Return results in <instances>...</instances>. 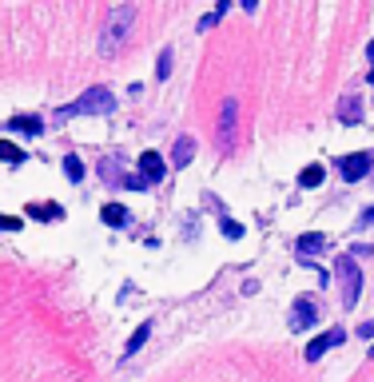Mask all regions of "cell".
<instances>
[{
	"label": "cell",
	"mask_w": 374,
	"mask_h": 382,
	"mask_svg": "<svg viewBox=\"0 0 374 382\" xmlns=\"http://www.w3.org/2000/svg\"><path fill=\"white\" fill-rule=\"evenodd\" d=\"M28 215H36V219H60L64 211L56 203H36V207H28Z\"/></svg>",
	"instance_id": "cell-16"
},
{
	"label": "cell",
	"mask_w": 374,
	"mask_h": 382,
	"mask_svg": "<svg viewBox=\"0 0 374 382\" xmlns=\"http://www.w3.org/2000/svg\"><path fill=\"white\" fill-rule=\"evenodd\" d=\"M0 231H20V219H12V215H0Z\"/></svg>",
	"instance_id": "cell-24"
},
{
	"label": "cell",
	"mask_w": 374,
	"mask_h": 382,
	"mask_svg": "<svg viewBox=\"0 0 374 382\" xmlns=\"http://www.w3.org/2000/svg\"><path fill=\"white\" fill-rule=\"evenodd\" d=\"M147 334H151V322H144V327H135V331H131L128 347H124V358H131V354H135V350L144 347V343H147Z\"/></svg>",
	"instance_id": "cell-14"
},
{
	"label": "cell",
	"mask_w": 374,
	"mask_h": 382,
	"mask_svg": "<svg viewBox=\"0 0 374 382\" xmlns=\"http://www.w3.org/2000/svg\"><path fill=\"white\" fill-rule=\"evenodd\" d=\"M371 358H374V347H371Z\"/></svg>",
	"instance_id": "cell-28"
},
{
	"label": "cell",
	"mask_w": 374,
	"mask_h": 382,
	"mask_svg": "<svg viewBox=\"0 0 374 382\" xmlns=\"http://www.w3.org/2000/svg\"><path fill=\"white\" fill-rule=\"evenodd\" d=\"M191 159H196V140H191V136H179V140H176V156H171V163H176V167H187Z\"/></svg>",
	"instance_id": "cell-10"
},
{
	"label": "cell",
	"mask_w": 374,
	"mask_h": 382,
	"mask_svg": "<svg viewBox=\"0 0 374 382\" xmlns=\"http://www.w3.org/2000/svg\"><path fill=\"white\" fill-rule=\"evenodd\" d=\"M100 219L108 223V227H128V223H131V215H128V207H120V203H104Z\"/></svg>",
	"instance_id": "cell-11"
},
{
	"label": "cell",
	"mask_w": 374,
	"mask_h": 382,
	"mask_svg": "<svg viewBox=\"0 0 374 382\" xmlns=\"http://www.w3.org/2000/svg\"><path fill=\"white\" fill-rule=\"evenodd\" d=\"M140 175H144L147 183H160L163 175H167V163H163L160 152H144L140 156Z\"/></svg>",
	"instance_id": "cell-8"
},
{
	"label": "cell",
	"mask_w": 374,
	"mask_h": 382,
	"mask_svg": "<svg viewBox=\"0 0 374 382\" xmlns=\"http://www.w3.org/2000/svg\"><path fill=\"white\" fill-rule=\"evenodd\" d=\"M358 227H374V207H366V211L358 215Z\"/></svg>",
	"instance_id": "cell-25"
},
{
	"label": "cell",
	"mask_w": 374,
	"mask_h": 382,
	"mask_svg": "<svg viewBox=\"0 0 374 382\" xmlns=\"http://www.w3.org/2000/svg\"><path fill=\"white\" fill-rule=\"evenodd\" d=\"M0 159H4V163H20V159H24V152H20L17 143H4V140H0Z\"/></svg>",
	"instance_id": "cell-18"
},
{
	"label": "cell",
	"mask_w": 374,
	"mask_h": 382,
	"mask_svg": "<svg viewBox=\"0 0 374 382\" xmlns=\"http://www.w3.org/2000/svg\"><path fill=\"white\" fill-rule=\"evenodd\" d=\"M235 111H239V104H235V96H227L223 100V120H219V152L223 156L235 152Z\"/></svg>",
	"instance_id": "cell-4"
},
{
	"label": "cell",
	"mask_w": 374,
	"mask_h": 382,
	"mask_svg": "<svg viewBox=\"0 0 374 382\" xmlns=\"http://www.w3.org/2000/svg\"><path fill=\"white\" fill-rule=\"evenodd\" d=\"M64 175L72 179V183H80V179H84V163L76 156H64Z\"/></svg>",
	"instance_id": "cell-17"
},
{
	"label": "cell",
	"mask_w": 374,
	"mask_h": 382,
	"mask_svg": "<svg viewBox=\"0 0 374 382\" xmlns=\"http://www.w3.org/2000/svg\"><path fill=\"white\" fill-rule=\"evenodd\" d=\"M100 172H104V179H120V172H115V159H104V163H100Z\"/></svg>",
	"instance_id": "cell-23"
},
{
	"label": "cell",
	"mask_w": 374,
	"mask_h": 382,
	"mask_svg": "<svg viewBox=\"0 0 374 382\" xmlns=\"http://www.w3.org/2000/svg\"><path fill=\"white\" fill-rule=\"evenodd\" d=\"M342 338H346V331H342V327H330V331H323L319 338H310V347L303 350V354H307V363H315V358H323L326 350H330V347H339Z\"/></svg>",
	"instance_id": "cell-5"
},
{
	"label": "cell",
	"mask_w": 374,
	"mask_h": 382,
	"mask_svg": "<svg viewBox=\"0 0 374 382\" xmlns=\"http://www.w3.org/2000/svg\"><path fill=\"white\" fill-rule=\"evenodd\" d=\"M371 172H374V159H371Z\"/></svg>",
	"instance_id": "cell-27"
},
{
	"label": "cell",
	"mask_w": 374,
	"mask_h": 382,
	"mask_svg": "<svg viewBox=\"0 0 374 382\" xmlns=\"http://www.w3.org/2000/svg\"><path fill=\"white\" fill-rule=\"evenodd\" d=\"M335 275H339V286H342V307L350 311L358 302V291H362V275H358V263L350 255H339L335 259Z\"/></svg>",
	"instance_id": "cell-2"
},
{
	"label": "cell",
	"mask_w": 374,
	"mask_h": 382,
	"mask_svg": "<svg viewBox=\"0 0 374 382\" xmlns=\"http://www.w3.org/2000/svg\"><path fill=\"white\" fill-rule=\"evenodd\" d=\"M339 172H342V179H362V175H371V156L366 152H350V156H342L339 159Z\"/></svg>",
	"instance_id": "cell-6"
},
{
	"label": "cell",
	"mask_w": 374,
	"mask_h": 382,
	"mask_svg": "<svg viewBox=\"0 0 374 382\" xmlns=\"http://www.w3.org/2000/svg\"><path fill=\"white\" fill-rule=\"evenodd\" d=\"M294 247H299V255L307 259V255H315V251H323V247H326V235H319V231H307V235H299V243H294Z\"/></svg>",
	"instance_id": "cell-12"
},
{
	"label": "cell",
	"mask_w": 374,
	"mask_h": 382,
	"mask_svg": "<svg viewBox=\"0 0 374 382\" xmlns=\"http://www.w3.org/2000/svg\"><path fill=\"white\" fill-rule=\"evenodd\" d=\"M131 20H135V8H112V16H108V28H104V40H100V52H108V56H112L115 48H120V40L128 36Z\"/></svg>",
	"instance_id": "cell-3"
},
{
	"label": "cell",
	"mask_w": 374,
	"mask_h": 382,
	"mask_svg": "<svg viewBox=\"0 0 374 382\" xmlns=\"http://www.w3.org/2000/svg\"><path fill=\"white\" fill-rule=\"evenodd\" d=\"M156 76H160V80L171 76V48H163V52H160V68H156Z\"/></svg>",
	"instance_id": "cell-19"
},
{
	"label": "cell",
	"mask_w": 374,
	"mask_h": 382,
	"mask_svg": "<svg viewBox=\"0 0 374 382\" xmlns=\"http://www.w3.org/2000/svg\"><path fill=\"white\" fill-rule=\"evenodd\" d=\"M112 108H115V96L108 92V88H88L76 104L60 108L56 116H60V120H68V116H108Z\"/></svg>",
	"instance_id": "cell-1"
},
{
	"label": "cell",
	"mask_w": 374,
	"mask_h": 382,
	"mask_svg": "<svg viewBox=\"0 0 374 382\" xmlns=\"http://www.w3.org/2000/svg\"><path fill=\"white\" fill-rule=\"evenodd\" d=\"M12 131H24V136H40L44 124H40V116H17L12 120Z\"/></svg>",
	"instance_id": "cell-13"
},
{
	"label": "cell",
	"mask_w": 374,
	"mask_h": 382,
	"mask_svg": "<svg viewBox=\"0 0 374 382\" xmlns=\"http://www.w3.org/2000/svg\"><path fill=\"white\" fill-rule=\"evenodd\" d=\"M124 188H131V191H147L151 183H147L144 175H124Z\"/></svg>",
	"instance_id": "cell-21"
},
{
	"label": "cell",
	"mask_w": 374,
	"mask_h": 382,
	"mask_svg": "<svg viewBox=\"0 0 374 382\" xmlns=\"http://www.w3.org/2000/svg\"><path fill=\"white\" fill-rule=\"evenodd\" d=\"M223 12H227V4H219L215 12H207V16H203V20H199V32H207V28H212V24H219V16H223Z\"/></svg>",
	"instance_id": "cell-20"
},
{
	"label": "cell",
	"mask_w": 374,
	"mask_h": 382,
	"mask_svg": "<svg viewBox=\"0 0 374 382\" xmlns=\"http://www.w3.org/2000/svg\"><path fill=\"white\" fill-rule=\"evenodd\" d=\"M299 183H303V188H319V183H323V167H319V163L303 167V172H299Z\"/></svg>",
	"instance_id": "cell-15"
},
{
	"label": "cell",
	"mask_w": 374,
	"mask_h": 382,
	"mask_svg": "<svg viewBox=\"0 0 374 382\" xmlns=\"http://www.w3.org/2000/svg\"><path fill=\"white\" fill-rule=\"evenodd\" d=\"M339 120L342 124H358V120H362V100H358V96H342Z\"/></svg>",
	"instance_id": "cell-9"
},
{
	"label": "cell",
	"mask_w": 374,
	"mask_h": 382,
	"mask_svg": "<svg viewBox=\"0 0 374 382\" xmlns=\"http://www.w3.org/2000/svg\"><path fill=\"white\" fill-rule=\"evenodd\" d=\"M315 318H319L315 299H299L291 307V331H310V327H315Z\"/></svg>",
	"instance_id": "cell-7"
},
{
	"label": "cell",
	"mask_w": 374,
	"mask_h": 382,
	"mask_svg": "<svg viewBox=\"0 0 374 382\" xmlns=\"http://www.w3.org/2000/svg\"><path fill=\"white\" fill-rule=\"evenodd\" d=\"M358 334H362V338H374V318H371V322H362V327H358Z\"/></svg>",
	"instance_id": "cell-26"
},
{
	"label": "cell",
	"mask_w": 374,
	"mask_h": 382,
	"mask_svg": "<svg viewBox=\"0 0 374 382\" xmlns=\"http://www.w3.org/2000/svg\"><path fill=\"white\" fill-rule=\"evenodd\" d=\"M223 235H227V239H239V235H243V227H239L235 219H223Z\"/></svg>",
	"instance_id": "cell-22"
}]
</instances>
